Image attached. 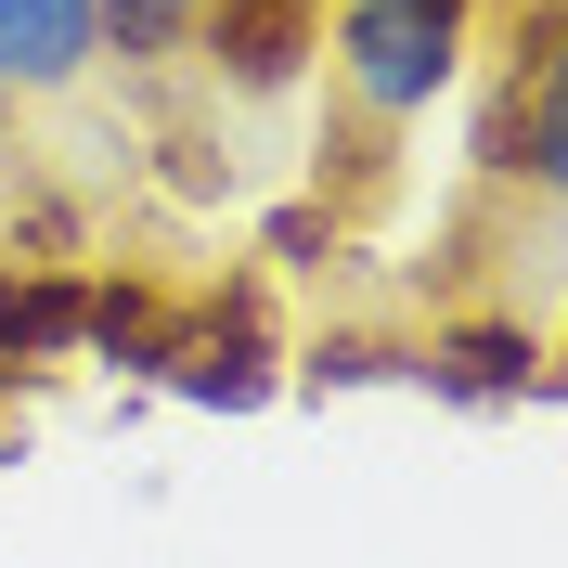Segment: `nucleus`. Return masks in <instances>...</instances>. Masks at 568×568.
Returning a JSON list of instances; mask_svg holds the SVG:
<instances>
[{"label":"nucleus","instance_id":"nucleus-1","mask_svg":"<svg viewBox=\"0 0 568 568\" xmlns=\"http://www.w3.org/2000/svg\"><path fill=\"white\" fill-rule=\"evenodd\" d=\"M465 39H478V0H336L323 65H336V104L362 130H414L465 78Z\"/></svg>","mask_w":568,"mask_h":568},{"label":"nucleus","instance_id":"nucleus-2","mask_svg":"<svg viewBox=\"0 0 568 568\" xmlns=\"http://www.w3.org/2000/svg\"><path fill=\"white\" fill-rule=\"evenodd\" d=\"M478 169L530 181L568 207V0H530L517 13V52L491 78V116H478Z\"/></svg>","mask_w":568,"mask_h":568},{"label":"nucleus","instance_id":"nucleus-3","mask_svg":"<svg viewBox=\"0 0 568 568\" xmlns=\"http://www.w3.org/2000/svg\"><path fill=\"white\" fill-rule=\"evenodd\" d=\"M155 388L207 400V414H258V400L284 388V349H272V311H258V284H233V297H207V311H181V349Z\"/></svg>","mask_w":568,"mask_h":568},{"label":"nucleus","instance_id":"nucleus-4","mask_svg":"<svg viewBox=\"0 0 568 568\" xmlns=\"http://www.w3.org/2000/svg\"><path fill=\"white\" fill-rule=\"evenodd\" d=\"M323 52V13L311 0H220L207 27H194V65L233 91V104H272V91H297Z\"/></svg>","mask_w":568,"mask_h":568},{"label":"nucleus","instance_id":"nucleus-5","mask_svg":"<svg viewBox=\"0 0 568 568\" xmlns=\"http://www.w3.org/2000/svg\"><path fill=\"white\" fill-rule=\"evenodd\" d=\"M414 388L426 400H465V414H504V400H542V336L530 323H439V336H414Z\"/></svg>","mask_w":568,"mask_h":568},{"label":"nucleus","instance_id":"nucleus-6","mask_svg":"<svg viewBox=\"0 0 568 568\" xmlns=\"http://www.w3.org/2000/svg\"><path fill=\"white\" fill-rule=\"evenodd\" d=\"M104 65L91 0H0V91H78Z\"/></svg>","mask_w":568,"mask_h":568},{"label":"nucleus","instance_id":"nucleus-7","mask_svg":"<svg viewBox=\"0 0 568 568\" xmlns=\"http://www.w3.org/2000/svg\"><path fill=\"white\" fill-rule=\"evenodd\" d=\"M78 323H91V272H65V258H13L0 272V362H65Z\"/></svg>","mask_w":568,"mask_h":568},{"label":"nucleus","instance_id":"nucleus-8","mask_svg":"<svg viewBox=\"0 0 568 568\" xmlns=\"http://www.w3.org/2000/svg\"><path fill=\"white\" fill-rule=\"evenodd\" d=\"M78 349L130 362V375H169V349H181V297H155L142 272H104V284H91V323H78Z\"/></svg>","mask_w":568,"mask_h":568},{"label":"nucleus","instance_id":"nucleus-9","mask_svg":"<svg viewBox=\"0 0 568 568\" xmlns=\"http://www.w3.org/2000/svg\"><path fill=\"white\" fill-rule=\"evenodd\" d=\"M194 27H207V0H91V39H104L130 78L194 65Z\"/></svg>","mask_w":568,"mask_h":568},{"label":"nucleus","instance_id":"nucleus-10","mask_svg":"<svg viewBox=\"0 0 568 568\" xmlns=\"http://www.w3.org/2000/svg\"><path fill=\"white\" fill-rule=\"evenodd\" d=\"M297 375H311V388H375V375H414V349H400V336H311Z\"/></svg>","mask_w":568,"mask_h":568},{"label":"nucleus","instance_id":"nucleus-11","mask_svg":"<svg viewBox=\"0 0 568 568\" xmlns=\"http://www.w3.org/2000/svg\"><path fill=\"white\" fill-rule=\"evenodd\" d=\"M311 246H336V220H323V207H284V220H272V258L311 272Z\"/></svg>","mask_w":568,"mask_h":568},{"label":"nucleus","instance_id":"nucleus-12","mask_svg":"<svg viewBox=\"0 0 568 568\" xmlns=\"http://www.w3.org/2000/svg\"><path fill=\"white\" fill-rule=\"evenodd\" d=\"M13 388H27V362H0V465L27 453V414H13Z\"/></svg>","mask_w":568,"mask_h":568},{"label":"nucleus","instance_id":"nucleus-13","mask_svg":"<svg viewBox=\"0 0 568 568\" xmlns=\"http://www.w3.org/2000/svg\"><path fill=\"white\" fill-rule=\"evenodd\" d=\"M542 388H556V400H568V362H542Z\"/></svg>","mask_w":568,"mask_h":568},{"label":"nucleus","instance_id":"nucleus-14","mask_svg":"<svg viewBox=\"0 0 568 568\" xmlns=\"http://www.w3.org/2000/svg\"><path fill=\"white\" fill-rule=\"evenodd\" d=\"M0 130H13V91H0Z\"/></svg>","mask_w":568,"mask_h":568},{"label":"nucleus","instance_id":"nucleus-15","mask_svg":"<svg viewBox=\"0 0 568 568\" xmlns=\"http://www.w3.org/2000/svg\"><path fill=\"white\" fill-rule=\"evenodd\" d=\"M207 13H220V0H207Z\"/></svg>","mask_w":568,"mask_h":568}]
</instances>
